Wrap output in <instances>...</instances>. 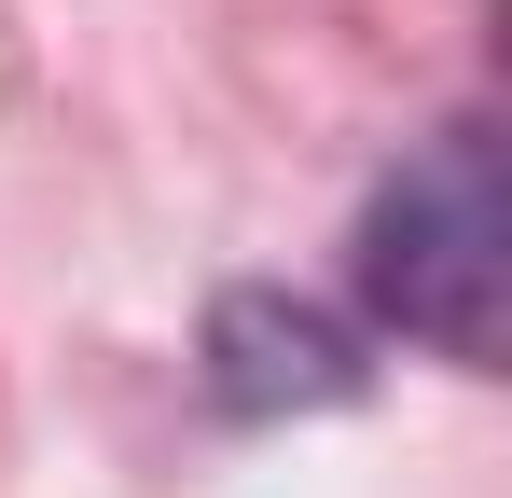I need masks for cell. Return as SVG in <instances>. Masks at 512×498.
Masks as SVG:
<instances>
[{
	"mask_svg": "<svg viewBox=\"0 0 512 498\" xmlns=\"http://www.w3.org/2000/svg\"><path fill=\"white\" fill-rule=\"evenodd\" d=\"M346 277H360V319L402 332L443 374H499L512 360V153H499L485 111L429 125L416 153L360 194Z\"/></svg>",
	"mask_w": 512,
	"mask_h": 498,
	"instance_id": "cell-1",
	"label": "cell"
},
{
	"mask_svg": "<svg viewBox=\"0 0 512 498\" xmlns=\"http://www.w3.org/2000/svg\"><path fill=\"white\" fill-rule=\"evenodd\" d=\"M194 388H208V415H236V429L346 415L374 388V332L346 319V305H319V291H291V277H236V291H208Z\"/></svg>",
	"mask_w": 512,
	"mask_h": 498,
	"instance_id": "cell-2",
	"label": "cell"
}]
</instances>
